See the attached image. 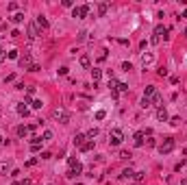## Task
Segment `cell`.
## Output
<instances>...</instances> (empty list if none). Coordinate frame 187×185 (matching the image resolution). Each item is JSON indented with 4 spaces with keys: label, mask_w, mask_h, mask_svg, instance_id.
Masks as SVG:
<instances>
[{
    "label": "cell",
    "mask_w": 187,
    "mask_h": 185,
    "mask_svg": "<svg viewBox=\"0 0 187 185\" xmlns=\"http://www.w3.org/2000/svg\"><path fill=\"white\" fill-rule=\"evenodd\" d=\"M85 137H87V140H89V142H94V137H98V128H89V131H87V135H85Z\"/></svg>",
    "instance_id": "obj_22"
},
{
    "label": "cell",
    "mask_w": 187,
    "mask_h": 185,
    "mask_svg": "<svg viewBox=\"0 0 187 185\" xmlns=\"http://www.w3.org/2000/svg\"><path fill=\"white\" fill-rule=\"evenodd\" d=\"M50 157H52V155H50L48 150H44V153H41V159H50Z\"/></svg>",
    "instance_id": "obj_40"
},
{
    "label": "cell",
    "mask_w": 187,
    "mask_h": 185,
    "mask_svg": "<svg viewBox=\"0 0 187 185\" xmlns=\"http://www.w3.org/2000/svg\"><path fill=\"white\" fill-rule=\"evenodd\" d=\"M170 124H174V126H176V124H181V118H179V116H174V118L170 120Z\"/></svg>",
    "instance_id": "obj_34"
},
{
    "label": "cell",
    "mask_w": 187,
    "mask_h": 185,
    "mask_svg": "<svg viewBox=\"0 0 187 185\" xmlns=\"http://www.w3.org/2000/svg\"><path fill=\"white\" fill-rule=\"evenodd\" d=\"M37 35H39L37 33V24H29V39H35Z\"/></svg>",
    "instance_id": "obj_12"
},
{
    "label": "cell",
    "mask_w": 187,
    "mask_h": 185,
    "mask_svg": "<svg viewBox=\"0 0 187 185\" xmlns=\"http://www.w3.org/2000/svg\"><path fill=\"white\" fill-rule=\"evenodd\" d=\"M105 116H107L105 111H98V113H96V120H105Z\"/></svg>",
    "instance_id": "obj_37"
},
{
    "label": "cell",
    "mask_w": 187,
    "mask_h": 185,
    "mask_svg": "<svg viewBox=\"0 0 187 185\" xmlns=\"http://www.w3.org/2000/svg\"><path fill=\"white\" fill-rule=\"evenodd\" d=\"M181 185H187V179H183V181H181Z\"/></svg>",
    "instance_id": "obj_42"
},
{
    "label": "cell",
    "mask_w": 187,
    "mask_h": 185,
    "mask_svg": "<svg viewBox=\"0 0 187 185\" xmlns=\"http://www.w3.org/2000/svg\"><path fill=\"white\" fill-rule=\"evenodd\" d=\"M183 17H187V9H185V11H183Z\"/></svg>",
    "instance_id": "obj_44"
},
{
    "label": "cell",
    "mask_w": 187,
    "mask_h": 185,
    "mask_svg": "<svg viewBox=\"0 0 187 185\" xmlns=\"http://www.w3.org/2000/svg\"><path fill=\"white\" fill-rule=\"evenodd\" d=\"M133 179H135L137 183H142V181L146 179V172H135V177H133Z\"/></svg>",
    "instance_id": "obj_27"
},
{
    "label": "cell",
    "mask_w": 187,
    "mask_h": 185,
    "mask_svg": "<svg viewBox=\"0 0 187 185\" xmlns=\"http://www.w3.org/2000/svg\"><path fill=\"white\" fill-rule=\"evenodd\" d=\"M172 150H174V140H172V137H165L163 144L159 146V153H161V155H167V153H172Z\"/></svg>",
    "instance_id": "obj_3"
},
{
    "label": "cell",
    "mask_w": 187,
    "mask_h": 185,
    "mask_svg": "<svg viewBox=\"0 0 187 185\" xmlns=\"http://www.w3.org/2000/svg\"><path fill=\"white\" fill-rule=\"evenodd\" d=\"M15 133H17V137H26L31 131H29V126H17V131H15Z\"/></svg>",
    "instance_id": "obj_16"
},
{
    "label": "cell",
    "mask_w": 187,
    "mask_h": 185,
    "mask_svg": "<svg viewBox=\"0 0 187 185\" xmlns=\"http://www.w3.org/2000/svg\"><path fill=\"white\" fill-rule=\"evenodd\" d=\"M20 66L31 70V66H33V63H31V54H24V57H20Z\"/></svg>",
    "instance_id": "obj_8"
},
{
    "label": "cell",
    "mask_w": 187,
    "mask_h": 185,
    "mask_svg": "<svg viewBox=\"0 0 187 185\" xmlns=\"http://www.w3.org/2000/svg\"><path fill=\"white\" fill-rule=\"evenodd\" d=\"M118 91H128V85L126 83H118Z\"/></svg>",
    "instance_id": "obj_31"
},
{
    "label": "cell",
    "mask_w": 187,
    "mask_h": 185,
    "mask_svg": "<svg viewBox=\"0 0 187 185\" xmlns=\"http://www.w3.org/2000/svg\"><path fill=\"white\" fill-rule=\"evenodd\" d=\"M91 148H94V142H89V140H87L85 144H83V146H81V150H83V153H89V150H91Z\"/></svg>",
    "instance_id": "obj_24"
},
{
    "label": "cell",
    "mask_w": 187,
    "mask_h": 185,
    "mask_svg": "<svg viewBox=\"0 0 187 185\" xmlns=\"http://www.w3.org/2000/svg\"><path fill=\"white\" fill-rule=\"evenodd\" d=\"M31 107H33V109H41V107H44V103H41V100H33Z\"/></svg>",
    "instance_id": "obj_28"
},
{
    "label": "cell",
    "mask_w": 187,
    "mask_h": 185,
    "mask_svg": "<svg viewBox=\"0 0 187 185\" xmlns=\"http://www.w3.org/2000/svg\"><path fill=\"white\" fill-rule=\"evenodd\" d=\"M9 172V161H0V174H7Z\"/></svg>",
    "instance_id": "obj_25"
},
{
    "label": "cell",
    "mask_w": 187,
    "mask_h": 185,
    "mask_svg": "<svg viewBox=\"0 0 187 185\" xmlns=\"http://www.w3.org/2000/svg\"><path fill=\"white\" fill-rule=\"evenodd\" d=\"M35 163H37V157H31V159L26 161V165H29V168H31V165H35Z\"/></svg>",
    "instance_id": "obj_36"
},
{
    "label": "cell",
    "mask_w": 187,
    "mask_h": 185,
    "mask_svg": "<svg viewBox=\"0 0 187 185\" xmlns=\"http://www.w3.org/2000/svg\"><path fill=\"white\" fill-rule=\"evenodd\" d=\"M52 113H54V118H57L61 124H68V122H70V113H68V111H65L63 107H57V109L52 111Z\"/></svg>",
    "instance_id": "obj_2"
},
{
    "label": "cell",
    "mask_w": 187,
    "mask_h": 185,
    "mask_svg": "<svg viewBox=\"0 0 187 185\" xmlns=\"http://www.w3.org/2000/svg\"><path fill=\"white\" fill-rule=\"evenodd\" d=\"M2 144H5V137H0V146H2Z\"/></svg>",
    "instance_id": "obj_43"
},
{
    "label": "cell",
    "mask_w": 187,
    "mask_h": 185,
    "mask_svg": "<svg viewBox=\"0 0 187 185\" xmlns=\"http://www.w3.org/2000/svg\"><path fill=\"white\" fill-rule=\"evenodd\" d=\"M157 94V89H155V85H148L146 87V91H144V98H152Z\"/></svg>",
    "instance_id": "obj_14"
},
{
    "label": "cell",
    "mask_w": 187,
    "mask_h": 185,
    "mask_svg": "<svg viewBox=\"0 0 187 185\" xmlns=\"http://www.w3.org/2000/svg\"><path fill=\"white\" fill-rule=\"evenodd\" d=\"M11 185H20V183H11Z\"/></svg>",
    "instance_id": "obj_45"
},
{
    "label": "cell",
    "mask_w": 187,
    "mask_h": 185,
    "mask_svg": "<svg viewBox=\"0 0 187 185\" xmlns=\"http://www.w3.org/2000/svg\"><path fill=\"white\" fill-rule=\"evenodd\" d=\"M152 63V54H142V66L146 68V66H150Z\"/></svg>",
    "instance_id": "obj_18"
},
{
    "label": "cell",
    "mask_w": 187,
    "mask_h": 185,
    "mask_svg": "<svg viewBox=\"0 0 187 185\" xmlns=\"http://www.w3.org/2000/svg\"><path fill=\"white\" fill-rule=\"evenodd\" d=\"M52 140V131H44V135H41V142H50Z\"/></svg>",
    "instance_id": "obj_26"
},
{
    "label": "cell",
    "mask_w": 187,
    "mask_h": 185,
    "mask_svg": "<svg viewBox=\"0 0 187 185\" xmlns=\"http://www.w3.org/2000/svg\"><path fill=\"white\" fill-rule=\"evenodd\" d=\"M31 144H37V146H39V144H41V137H39V135H33V137H31Z\"/></svg>",
    "instance_id": "obj_29"
},
{
    "label": "cell",
    "mask_w": 187,
    "mask_h": 185,
    "mask_svg": "<svg viewBox=\"0 0 187 185\" xmlns=\"http://www.w3.org/2000/svg\"><path fill=\"white\" fill-rule=\"evenodd\" d=\"M89 66H91V61H89V57H87V54H83V57H81V68H85V70H89Z\"/></svg>",
    "instance_id": "obj_17"
},
{
    "label": "cell",
    "mask_w": 187,
    "mask_h": 185,
    "mask_svg": "<svg viewBox=\"0 0 187 185\" xmlns=\"http://www.w3.org/2000/svg\"><path fill=\"white\" fill-rule=\"evenodd\" d=\"M152 35H157V37H161V35H163V37H167V26L159 24L157 29H155V33H152Z\"/></svg>",
    "instance_id": "obj_7"
},
{
    "label": "cell",
    "mask_w": 187,
    "mask_h": 185,
    "mask_svg": "<svg viewBox=\"0 0 187 185\" xmlns=\"http://www.w3.org/2000/svg\"><path fill=\"white\" fill-rule=\"evenodd\" d=\"M185 37H187V29H185Z\"/></svg>",
    "instance_id": "obj_46"
},
{
    "label": "cell",
    "mask_w": 187,
    "mask_h": 185,
    "mask_svg": "<svg viewBox=\"0 0 187 185\" xmlns=\"http://www.w3.org/2000/svg\"><path fill=\"white\" fill-rule=\"evenodd\" d=\"M159 42H161V37H157V35H152V37H150V44H155V46H157Z\"/></svg>",
    "instance_id": "obj_35"
},
{
    "label": "cell",
    "mask_w": 187,
    "mask_h": 185,
    "mask_svg": "<svg viewBox=\"0 0 187 185\" xmlns=\"http://www.w3.org/2000/svg\"><path fill=\"white\" fill-rule=\"evenodd\" d=\"M85 140H87V137L85 135H83V133H76V135H74V146H83V144H85Z\"/></svg>",
    "instance_id": "obj_9"
},
{
    "label": "cell",
    "mask_w": 187,
    "mask_h": 185,
    "mask_svg": "<svg viewBox=\"0 0 187 185\" xmlns=\"http://www.w3.org/2000/svg\"><path fill=\"white\" fill-rule=\"evenodd\" d=\"M11 22H13V24H22V22H24V13H15V15L11 17Z\"/></svg>",
    "instance_id": "obj_21"
},
{
    "label": "cell",
    "mask_w": 187,
    "mask_h": 185,
    "mask_svg": "<svg viewBox=\"0 0 187 185\" xmlns=\"http://www.w3.org/2000/svg\"><path fill=\"white\" fill-rule=\"evenodd\" d=\"M124 140V133L120 131V128H113V131L109 133V146H120Z\"/></svg>",
    "instance_id": "obj_1"
},
{
    "label": "cell",
    "mask_w": 187,
    "mask_h": 185,
    "mask_svg": "<svg viewBox=\"0 0 187 185\" xmlns=\"http://www.w3.org/2000/svg\"><path fill=\"white\" fill-rule=\"evenodd\" d=\"M139 107H142V109H150V107H152L150 98H142V103H139Z\"/></svg>",
    "instance_id": "obj_23"
},
{
    "label": "cell",
    "mask_w": 187,
    "mask_h": 185,
    "mask_svg": "<svg viewBox=\"0 0 187 185\" xmlns=\"http://www.w3.org/2000/svg\"><path fill=\"white\" fill-rule=\"evenodd\" d=\"M7 57H9V59H17V50H9Z\"/></svg>",
    "instance_id": "obj_33"
},
{
    "label": "cell",
    "mask_w": 187,
    "mask_h": 185,
    "mask_svg": "<svg viewBox=\"0 0 187 185\" xmlns=\"http://www.w3.org/2000/svg\"><path fill=\"white\" fill-rule=\"evenodd\" d=\"M159 76H167V70L165 68H159Z\"/></svg>",
    "instance_id": "obj_39"
},
{
    "label": "cell",
    "mask_w": 187,
    "mask_h": 185,
    "mask_svg": "<svg viewBox=\"0 0 187 185\" xmlns=\"http://www.w3.org/2000/svg\"><path fill=\"white\" fill-rule=\"evenodd\" d=\"M17 113H20V116H29V107H26L24 103H20V105H17Z\"/></svg>",
    "instance_id": "obj_19"
},
{
    "label": "cell",
    "mask_w": 187,
    "mask_h": 185,
    "mask_svg": "<svg viewBox=\"0 0 187 185\" xmlns=\"http://www.w3.org/2000/svg\"><path fill=\"white\" fill-rule=\"evenodd\" d=\"M109 7H111L109 2H100V5H98V15H105V13L109 11Z\"/></svg>",
    "instance_id": "obj_15"
},
{
    "label": "cell",
    "mask_w": 187,
    "mask_h": 185,
    "mask_svg": "<svg viewBox=\"0 0 187 185\" xmlns=\"http://www.w3.org/2000/svg\"><path fill=\"white\" fill-rule=\"evenodd\" d=\"M130 157H133V155H130L128 150H122V153H120V159H130Z\"/></svg>",
    "instance_id": "obj_30"
},
{
    "label": "cell",
    "mask_w": 187,
    "mask_h": 185,
    "mask_svg": "<svg viewBox=\"0 0 187 185\" xmlns=\"http://www.w3.org/2000/svg\"><path fill=\"white\" fill-rule=\"evenodd\" d=\"M87 13H89V5L76 7V9H74V11H72V15H74V17H78V20H83V17H85Z\"/></svg>",
    "instance_id": "obj_4"
},
{
    "label": "cell",
    "mask_w": 187,
    "mask_h": 185,
    "mask_svg": "<svg viewBox=\"0 0 187 185\" xmlns=\"http://www.w3.org/2000/svg\"><path fill=\"white\" fill-rule=\"evenodd\" d=\"M144 137H146V133H144V131H137V133H135V137H133V140H135V146H144Z\"/></svg>",
    "instance_id": "obj_6"
},
{
    "label": "cell",
    "mask_w": 187,
    "mask_h": 185,
    "mask_svg": "<svg viewBox=\"0 0 187 185\" xmlns=\"http://www.w3.org/2000/svg\"><path fill=\"white\" fill-rule=\"evenodd\" d=\"M5 59H7V52H5V50H0V63H5Z\"/></svg>",
    "instance_id": "obj_38"
},
{
    "label": "cell",
    "mask_w": 187,
    "mask_h": 185,
    "mask_svg": "<svg viewBox=\"0 0 187 185\" xmlns=\"http://www.w3.org/2000/svg\"><path fill=\"white\" fill-rule=\"evenodd\" d=\"M157 120H161V122H165V120H167V111H165V107H159V109H157Z\"/></svg>",
    "instance_id": "obj_10"
},
{
    "label": "cell",
    "mask_w": 187,
    "mask_h": 185,
    "mask_svg": "<svg viewBox=\"0 0 187 185\" xmlns=\"http://www.w3.org/2000/svg\"><path fill=\"white\" fill-rule=\"evenodd\" d=\"M122 70H124V72H128V70H133V66H130L128 61H124V63H122Z\"/></svg>",
    "instance_id": "obj_32"
},
{
    "label": "cell",
    "mask_w": 187,
    "mask_h": 185,
    "mask_svg": "<svg viewBox=\"0 0 187 185\" xmlns=\"http://www.w3.org/2000/svg\"><path fill=\"white\" fill-rule=\"evenodd\" d=\"M81 172H83V165H81V163L76 161V163H74V165H72V168L68 170V174H65V177H70V179H74V177H78V174H81Z\"/></svg>",
    "instance_id": "obj_5"
},
{
    "label": "cell",
    "mask_w": 187,
    "mask_h": 185,
    "mask_svg": "<svg viewBox=\"0 0 187 185\" xmlns=\"http://www.w3.org/2000/svg\"><path fill=\"white\" fill-rule=\"evenodd\" d=\"M20 185H31V179H24V181H22Z\"/></svg>",
    "instance_id": "obj_41"
},
{
    "label": "cell",
    "mask_w": 187,
    "mask_h": 185,
    "mask_svg": "<svg viewBox=\"0 0 187 185\" xmlns=\"http://www.w3.org/2000/svg\"><path fill=\"white\" fill-rule=\"evenodd\" d=\"M130 177H135V172L130 170V168H126V170H122V174H120V179H130Z\"/></svg>",
    "instance_id": "obj_20"
},
{
    "label": "cell",
    "mask_w": 187,
    "mask_h": 185,
    "mask_svg": "<svg viewBox=\"0 0 187 185\" xmlns=\"http://www.w3.org/2000/svg\"><path fill=\"white\" fill-rule=\"evenodd\" d=\"M35 24L39 26V29H44V31H46V29H48V26H50V24H48V20H46L44 15H39V17H37V22H35Z\"/></svg>",
    "instance_id": "obj_11"
},
{
    "label": "cell",
    "mask_w": 187,
    "mask_h": 185,
    "mask_svg": "<svg viewBox=\"0 0 187 185\" xmlns=\"http://www.w3.org/2000/svg\"><path fill=\"white\" fill-rule=\"evenodd\" d=\"M91 79H94V83H98V81L102 79V70H98V68H94V70H91Z\"/></svg>",
    "instance_id": "obj_13"
}]
</instances>
